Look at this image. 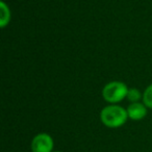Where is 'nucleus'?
<instances>
[{
	"label": "nucleus",
	"instance_id": "nucleus-1",
	"mask_svg": "<svg viewBox=\"0 0 152 152\" xmlns=\"http://www.w3.org/2000/svg\"><path fill=\"white\" fill-rule=\"evenodd\" d=\"M128 114L122 106L112 104L102 108L100 113V120L108 128H118L126 123Z\"/></svg>",
	"mask_w": 152,
	"mask_h": 152
},
{
	"label": "nucleus",
	"instance_id": "nucleus-2",
	"mask_svg": "<svg viewBox=\"0 0 152 152\" xmlns=\"http://www.w3.org/2000/svg\"><path fill=\"white\" fill-rule=\"evenodd\" d=\"M128 88L122 81H110L102 90V96L104 100L110 103H118L127 97Z\"/></svg>",
	"mask_w": 152,
	"mask_h": 152
},
{
	"label": "nucleus",
	"instance_id": "nucleus-3",
	"mask_svg": "<svg viewBox=\"0 0 152 152\" xmlns=\"http://www.w3.org/2000/svg\"><path fill=\"white\" fill-rule=\"evenodd\" d=\"M54 142L48 133H39L31 141V152H53Z\"/></svg>",
	"mask_w": 152,
	"mask_h": 152
},
{
	"label": "nucleus",
	"instance_id": "nucleus-4",
	"mask_svg": "<svg viewBox=\"0 0 152 152\" xmlns=\"http://www.w3.org/2000/svg\"><path fill=\"white\" fill-rule=\"evenodd\" d=\"M126 110L127 114H128V118L133 121L142 120L147 115V106L144 103H140V102H134V103L129 104Z\"/></svg>",
	"mask_w": 152,
	"mask_h": 152
},
{
	"label": "nucleus",
	"instance_id": "nucleus-5",
	"mask_svg": "<svg viewBox=\"0 0 152 152\" xmlns=\"http://www.w3.org/2000/svg\"><path fill=\"white\" fill-rule=\"evenodd\" d=\"M0 26L1 28H4L11 20V11L3 1L0 2Z\"/></svg>",
	"mask_w": 152,
	"mask_h": 152
},
{
	"label": "nucleus",
	"instance_id": "nucleus-6",
	"mask_svg": "<svg viewBox=\"0 0 152 152\" xmlns=\"http://www.w3.org/2000/svg\"><path fill=\"white\" fill-rule=\"evenodd\" d=\"M143 103L148 108H152V83L146 88L143 94Z\"/></svg>",
	"mask_w": 152,
	"mask_h": 152
},
{
	"label": "nucleus",
	"instance_id": "nucleus-7",
	"mask_svg": "<svg viewBox=\"0 0 152 152\" xmlns=\"http://www.w3.org/2000/svg\"><path fill=\"white\" fill-rule=\"evenodd\" d=\"M127 98H128V100L131 102V103H134V102H139V100L142 98V94L137 89L132 88V89L128 90V93H127Z\"/></svg>",
	"mask_w": 152,
	"mask_h": 152
},
{
	"label": "nucleus",
	"instance_id": "nucleus-8",
	"mask_svg": "<svg viewBox=\"0 0 152 152\" xmlns=\"http://www.w3.org/2000/svg\"><path fill=\"white\" fill-rule=\"evenodd\" d=\"M53 152H61V151H53Z\"/></svg>",
	"mask_w": 152,
	"mask_h": 152
}]
</instances>
